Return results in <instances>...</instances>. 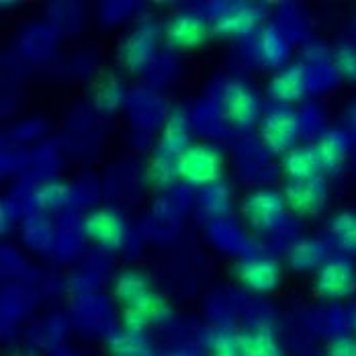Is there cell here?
<instances>
[{
    "label": "cell",
    "mask_w": 356,
    "mask_h": 356,
    "mask_svg": "<svg viewBox=\"0 0 356 356\" xmlns=\"http://www.w3.org/2000/svg\"><path fill=\"white\" fill-rule=\"evenodd\" d=\"M236 275L244 289L258 295H266L281 285L283 266L273 256H252L236 266Z\"/></svg>",
    "instance_id": "7c38bea8"
},
{
    "label": "cell",
    "mask_w": 356,
    "mask_h": 356,
    "mask_svg": "<svg viewBox=\"0 0 356 356\" xmlns=\"http://www.w3.org/2000/svg\"><path fill=\"white\" fill-rule=\"evenodd\" d=\"M327 258V246L318 238L297 240L286 250V264L295 273H318Z\"/></svg>",
    "instance_id": "ac0fdd59"
},
{
    "label": "cell",
    "mask_w": 356,
    "mask_h": 356,
    "mask_svg": "<svg viewBox=\"0 0 356 356\" xmlns=\"http://www.w3.org/2000/svg\"><path fill=\"white\" fill-rule=\"evenodd\" d=\"M105 344H107L108 356H134L145 350V348H149V344L145 340V334L129 332L123 325L108 332L107 338H105Z\"/></svg>",
    "instance_id": "44dd1931"
},
{
    "label": "cell",
    "mask_w": 356,
    "mask_h": 356,
    "mask_svg": "<svg viewBox=\"0 0 356 356\" xmlns=\"http://www.w3.org/2000/svg\"><path fill=\"white\" fill-rule=\"evenodd\" d=\"M113 295L123 305V309H131L143 316L149 325H162L172 318V307L168 299L158 293L140 270L127 268L119 273L113 285Z\"/></svg>",
    "instance_id": "6da1fadb"
},
{
    "label": "cell",
    "mask_w": 356,
    "mask_h": 356,
    "mask_svg": "<svg viewBox=\"0 0 356 356\" xmlns=\"http://www.w3.org/2000/svg\"><path fill=\"white\" fill-rule=\"evenodd\" d=\"M82 236L103 250H121L127 244V223L115 209L101 207L86 215L80 223Z\"/></svg>",
    "instance_id": "ba28073f"
},
{
    "label": "cell",
    "mask_w": 356,
    "mask_h": 356,
    "mask_svg": "<svg viewBox=\"0 0 356 356\" xmlns=\"http://www.w3.org/2000/svg\"><path fill=\"white\" fill-rule=\"evenodd\" d=\"M301 115L293 107L275 105L270 107L258 123V140L262 147L273 156H285L301 138Z\"/></svg>",
    "instance_id": "7a4b0ae2"
},
{
    "label": "cell",
    "mask_w": 356,
    "mask_h": 356,
    "mask_svg": "<svg viewBox=\"0 0 356 356\" xmlns=\"http://www.w3.org/2000/svg\"><path fill=\"white\" fill-rule=\"evenodd\" d=\"M314 149L318 154L321 172H338L350 156V138L340 129H327L314 143Z\"/></svg>",
    "instance_id": "5bb4252c"
},
{
    "label": "cell",
    "mask_w": 356,
    "mask_h": 356,
    "mask_svg": "<svg viewBox=\"0 0 356 356\" xmlns=\"http://www.w3.org/2000/svg\"><path fill=\"white\" fill-rule=\"evenodd\" d=\"M221 113L236 129H250L260 123L262 108L256 92L244 80H227L221 86Z\"/></svg>",
    "instance_id": "5b68a950"
},
{
    "label": "cell",
    "mask_w": 356,
    "mask_h": 356,
    "mask_svg": "<svg viewBox=\"0 0 356 356\" xmlns=\"http://www.w3.org/2000/svg\"><path fill=\"white\" fill-rule=\"evenodd\" d=\"M166 356H203L201 353H197V350H191V348H182V350H175V353H170V355Z\"/></svg>",
    "instance_id": "f1b7e54d"
},
{
    "label": "cell",
    "mask_w": 356,
    "mask_h": 356,
    "mask_svg": "<svg viewBox=\"0 0 356 356\" xmlns=\"http://www.w3.org/2000/svg\"><path fill=\"white\" fill-rule=\"evenodd\" d=\"M191 145H193V142H191V125H188L186 115L180 113V111H172L166 117V123L162 127L156 152L178 160Z\"/></svg>",
    "instance_id": "9a60e30c"
},
{
    "label": "cell",
    "mask_w": 356,
    "mask_h": 356,
    "mask_svg": "<svg viewBox=\"0 0 356 356\" xmlns=\"http://www.w3.org/2000/svg\"><path fill=\"white\" fill-rule=\"evenodd\" d=\"M332 66L348 82H356V45L342 43L332 54Z\"/></svg>",
    "instance_id": "4316f807"
},
{
    "label": "cell",
    "mask_w": 356,
    "mask_h": 356,
    "mask_svg": "<svg viewBox=\"0 0 356 356\" xmlns=\"http://www.w3.org/2000/svg\"><path fill=\"white\" fill-rule=\"evenodd\" d=\"M264 13L260 6L238 2L225 6L211 21V29L215 37L221 39H246L256 33L262 25Z\"/></svg>",
    "instance_id": "30bf717a"
},
{
    "label": "cell",
    "mask_w": 356,
    "mask_h": 356,
    "mask_svg": "<svg viewBox=\"0 0 356 356\" xmlns=\"http://www.w3.org/2000/svg\"><path fill=\"white\" fill-rule=\"evenodd\" d=\"M286 207L283 191L277 188H256L242 201V215L256 232L275 234L286 223Z\"/></svg>",
    "instance_id": "277c9868"
},
{
    "label": "cell",
    "mask_w": 356,
    "mask_h": 356,
    "mask_svg": "<svg viewBox=\"0 0 356 356\" xmlns=\"http://www.w3.org/2000/svg\"><path fill=\"white\" fill-rule=\"evenodd\" d=\"M201 207H203L205 213L211 215V217H217V219L225 217V215L229 213V209H232V195H229L227 186H223L219 182V184L203 188V193H201Z\"/></svg>",
    "instance_id": "484cf974"
},
{
    "label": "cell",
    "mask_w": 356,
    "mask_h": 356,
    "mask_svg": "<svg viewBox=\"0 0 356 356\" xmlns=\"http://www.w3.org/2000/svg\"><path fill=\"white\" fill-rule=\"evenodd\" d=\"M314 293L323 301H342L356 293V266L346 256H330L314 279Z\"/></svg>",
    "instance_id": "8992f818"
},
{
    "label": "cell",
    "mask_w": 356,
    "mask_h": 356,
    "mask_svg": "<svg viewBox=\"0 0 356 356\" xmlns=\"http://www.w3.org/2000/svg\"><path fill=\"white\" fill-rule=\"evenodd\" d=\"M281 170L289 180H312L321 177V166L314 145H297L281 158Z\"/></svg>",
    "instance_id": "d6986e66"
},
{
    "label": "cell",
    "mask_w": 356,
    "mask_h": 356,
    "mask_svg": "<svg viewBox=\"0 0 356 356\" xmlns=\"http://www.w3.org/2000/svg\"><path fill=\"white\" fill-rule=\"evenodd\" d=\"M211 35H213L211 21L195 10H182L175 15L164 29L166 43L180 51H188L205 45Z\"/></svg>",
    "instance_id": "9c48e42d"
},
{
    "label": "cell",
    "mask_w": 356,
    "mask_h": 356,
    "mask_svg": "<svg viewBox=\"0 0 356 356\" xmlns=\"http://www.w3.org/2000/svg\"><path fill=\"white\" fill-rule=\"evenodd\" d=\"M289 211L299 217H316L327 205V186L321 177L312 180H289L283 188Z\"/></svg>",
    "instance_id": "4fadbf2b"
},
{
    "label": "cell",
    "mask_w": 356,
    "mask_h": 356,
    "mask_svg": "<svg viewBox=\"0 0 356 356\" xmlns=\"http://www.w3.org/2000/svg\"><path fill=\"white\" fill-rule=\"evenodd\" d=\"M355 327H356V314H355Z\"/></svg>",
    "instance_id": "1f68e13d"
},
{
    "label": "cell",
    "mask_w": 356,
    "mask_h": 356,
    "mask_svg": "<svg viewBox=\"0 0 356 356\" xmlns=\"http://www.w3.org/2000/svg\"><path fill=\"white\" fill-rule=\"evenodd\" d=\"M158 27L154 23H140L119 45V64L131 74L145 72L156 62Z\"/></svg>",
    "instance_id": "52a82bcc"
},
{
    "label": "cell",
    "mask_w": 356,
    "mask_h": 356,
    "mask_svg": "<svg viewBox=\"0 0 356 356\" xmlns=\"http://www.w3.org/2000/svg\"><path fill=\"white\" fill-rule=\"evenodd\" d=\"M256 58L264 68L281 70L285 68L289 58V39L275 25H266L260 29L256 39Z\"/></svg>",
    "instance_id": "2e32d148"
},
{
    "label": "cell",
    "mask_w": 356,
    "mask_h": 356,
    "mask_svg": "<svg viewBox=\"0 0 356 356\" xmlns=\"http://www.w3.org/2000/svg\"><path fill=\"white\" fill-rule=\"evenodd\" d=\"M242 356H283V346L268 323H254L238 332Z\"/></svg>",
    "instance_id": "e0dca14e"
},
{
    "label": "cell",
    "mask_w": 356,
    "mask_h": 356,
    "mask_svg": "<svg viewBox=\"0 0 356 356\" xmlns=\"http://www.w3.org/2000/svg\"><path fill=\"white\" fill-rule=\"evenodd\" d=\"M147 178L152 184H156L158 188H170L178 180L177 160L168 158L160 152H156L147 164Z\"/></svg>",
    "instance_id": "d4e9b609"
},
{
    "label": "cell",
    "mask_w": 356,
    "mask_h": 356,
    "mask_svg": "<svg viewBox=\"0 0 356 356\" xmlns=\"http://www.w3.org/2000/svg\"><path fill=\"white\" fill-rule=\"evenodd\" d=\"M177 170L178 180L203 191L221 182L225 172L223 154L211 143H193L177 160Z\"/></svg>",
    "instance_id": "3957f363"
},
{
    "label": "cell",
    "mask_w": 356,
    "mask_h": 356,
    "mask_svg": "<svg viewBox=\"0 0 356 356\" xmlns=\"http://www.w3.org/2000/svg\"><path fill=\"white\" fill-rule=\"evenodd\" d=\"M309 84L312 72L305 64H289L270 76L266 84V95L275 105L291 107L305 99V95L309 92Z\"/></svg>",
    "instance_id": "8fae6325"
},
{
    "label": "cell",
    "mask_w": 356,
    "mask_h": 356,
    "mask_svg": "<svg viewBox=\"0 0 356 356\" xmlns=\"http://www.w3.org/2000/svg\"><path fill=\"white\" fill-rule=\"evenodd\" d=\"M92 101H95V107L103 113H113V111L121 108L123 101H125V90H123L121 80L115 74L101 76L99 82L95 84Z\"/></svg>",
    "instance_id": "ffe728a7"
},
{
    "label": "cell",
    "mask_w": 356,
    "mask_h": 356,
    "mask_svg": "<svg viewBox=\"0 0 356 356\" xmlns=\"http://www.w3.org/2000/svg\"><path fill=\"white\" fill-rule=\"evenodd\" d=\"M70 186L64 182H45L41 184L33 195V203L41 211H56L62 209L70 201Z\"/></svg>",
    "instance_id": "cb8c5ba5"
},
{
    "label": "cell",
    "mask_w": 356,
    "mask_h": 356,
    "mask_svg": "<svg viewBox=\"0 0 356 356\" xmlns=\"http://www.w3.org/2000/svg\"><path fill=\"white\" fill-rule=\"evenodd\" d=\"M134 356H156L154 353H152V348H145V350H142V353H138V355Z\"/></svg>",
    "instance_id": "f546056e"
},
{
    "label": "cell",
    "mask_w": 356,
    "mask_h": 356,
    "mask_svg": "<svg viewBox=\"0 0 356 356\" xmlns=\"http://www.w3.org/2000/svg\"><path fill=\"white\" fill-rule=\"evenodd\" d=\"M325 356H356V336L353 334L334 336L325 346Z\"/></svg>",
    "instance_id": "83f0119b"
},
{
    "label": "cell",
    "mask_w": 356,
    "mask_h": 356,
    "mask_svg": "<svg viewBox=\"0 0 356 356\" xmlns=\"http://www.w3.org/2000/svg\"><path fill=\"white\" fill-rule=\"evenodd\" d=\"M203 344L209 356H242L240 344H238V332H234L227 325L211 327L205 334Z\"/></svg>",
    "instance_id": "7402d4cb"
},
{
    "label": "cell",
    "mask_w": 356,
    "mask_h": 356,
    "mask_svg": "<svg viewBox=\"0 0 356 356\" xmlns=\"http://www.w3.org/2000/svg\"><path fill=\"white\" fill-rule=\"evenodd\" d=\"M15 356H35L33 353H27V350H23V353H17Z\"/></svg>",
    "instance_id": "4dcf8cb0"
},
{
    "label": "cell",
    "mask_w": 356,
    "mask_h": 356,
    "mask_svg": "<svg viewBox=\"0 0 356 356\" xmlns=\"http://www.w3.org/2000/svg\"><path fill=\"white\" fill-rule=\"evenodd\" d=\"M327 232L338 248L356 254V213L353 211L336 213L327 223Z\"/></svg>",
    "instance_id": "603a6c76"
}]
</instances>
